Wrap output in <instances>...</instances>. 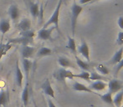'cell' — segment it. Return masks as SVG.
Masks as SVG:
<instances>
[{
    "label": "cell",
    "mask_w": 123,
    "mask_h": 107,
    "mask_svg": "<svg viewBox=\"0 0 123 107\" xmlns=\"http://www.w3.org/2000/svg\"><path fill=\"white\" fill-rule=\"evenodd\" d=\"M33 63L29 60V59H23V67L24 70H25L26 77H27V80H29V72L30 70L32 68Z\"/></svg>",
    "instance_id": "cell-26"
},
{
    "label": "cell",
    "mask_w": 123,
    "mask_h": 107,
    "mask_svg": "<svg viewBox=\"0 0 123 107\" xmlns=\"http://www.w3.org/2000/svg\"><path fill=\"white\" fill-rule=\"evenodd\" d=\"M21 99H22V102L25 107L28 106L29 104V82L27 81V83L25 84V86L24 87V89L22 91V95H21Z\"/></svg>",
    "instance_id": "cell-16"
},
{
    "label": "cell",
    "mask_w": 123,
    "mask_h": 107,
    "mask_svg": "<svg viewBox=\"0 0 123 107\" xmlns=\"http://www.w3.org/2000/svg\"><path fill=\"white\" fill-rule=\"evenodd\" d=\"M34 107H39V106H37V104H36L35 101H34Z\"/></svg>",
    "instance_id": "cell-37"
},
{
    "label": "cell",
    "mask_w": 123,
    "mask_h": 107,
    "mask_svg": "<svg viewBox=\"0 0 123 107\" xmlns=\"http://www.w3.org/2000/svg\"><path fill=\"white\" fill-rule=\"evenodd\" d=\"M52 54V49L47 47H41L39 50L36 52V55L38 58H42V57L49 56Z\"/></svg>",
    "instance_id": "cell-24"
},
{
    "label": "cell",
    "mask_w": 123,
    "mask_h": 107,
    "mask_svg": "<svg viewBox=\"0 0 123 107\" xmlns=\"http://www.w3.org/2000/svg\"><path fill=\"white\" fill-rule=\"evenodd\" d=\"M97 95L101 99V101H103V102L106 103L107 105H111V106H113V98H112V95L111 94L110 92H107L103 95L97 94Z\"/></svg>",
    "instance_id": "cell-25"
},
{
    "label": "cell",
    "mask_w": 123,
    "mask_h": 107,
    "mask_svg": "<svg viewBox=\"0 0 123 107\" xmlns=\"http://www.w3.org/2000/svg\"><path fill=\"white\" fill-rule=\"evenodd\" d=\"M77 51L86 59V61L87 62L91 61V60H90V48H89L88 44L86 41H82V42H81V44L78 46Z\"/></svg>",
    "instance_id": "cell-6"
},
{
    "label": "cell",
    "mask_w": 123,
    "mask_h": 107,
    "mask_svg": "<svg viewBox=\"0 0 123 107\" xmlns=\"http://www.w3.org/2000/svg\"><path fill=\"white\" fill-rule=\"evenodd\" d=\"M8 13L13 22L17 21L20 17V9L17 4H12L8 9Z\"/></svg>",
    "instance_id": "cell-8"
},
{
    "label": "cell",
    "mask_w": 123,
    "mask_h": 107,
    "mask_svg": "<svg viewBox=\"0 0 123 107\" xmlns=\"http://www.w3.org/2000/svg\"><path fill=\"white\" fill-rule=\"evenodd\" d=\"M58 64L60 65V66H61V68H70V67H74L71 61L70 60V59H68L67 57L65 56H60L58 58Z\"/></svg>",
    "instance_id": "cell-17"
},
{
    "label": "cell",
    "mask_w": 123,
    "mask_h": 107,
    "mask_svg": "<svg viewBox=\"0 0 123 107\" xmlns=\"http://www.w3.org/2000/svg\"><path fill=\"white\" fill-rule=\"evenodd\" d=\"M91 2H93V0H80V4H86V3H91Z\"/></svg>",
    "instance_id": "cell-36"
},
{
    "label": "cell",
    "mask_w": 123,
    "mask_h": 107,
    "mask_svg": "<svg viewBox=\"0 0 123 107\" xmlns=\"http://www.w3.org/2000/svg\"><path fill=\"white\" fill-rule=\"evenodd\" d=\"M93 1H98V0H93Z\"/></svg>",
    "instance_id": "cell-39"
},
{
    "label": "cell",
    "mask_w": 123,
    "mask_h": 107,
    "mask_svg": "<svg viewBox=\"0 0 123 107\" xmlns=\"http://www.w3.org/2000/svg\"><path fill=\"white\" fill-rule=\"evenodd\" d=\"M123 101V89L116 93L113 98V106L115 107H121Z\"/></svg>",
    "instance_id": "cell-21"
},
{
    "label": "cell",
    "mask_w": 123,
    "mask_h": 107,
    "mask_svg": "<svg viewBox=\"0 0 123 107\" xmlns=\"http://www.w3.org/2000/svg\"><path fill=\"white\" fill-rule=\"evenodd\" d=\"M107 87V84L101 80H96L90 84L89 88L93 91H101Z\"/></svg>",
    "instance_id": "cell-13"
},
{
    "label": "cell",
    "mask_w": 123,
    "mask_h": 107,
    "mask_svg": "<svg viewBox=\"0 0 123 107\" xmlns=\"http://www.w3.org/2000/svg\"><path fill=\"white\" fill-rule=\"evenodd\" d=\"M74 56H75L76 64H77L78 67H80V68L82 70H84V71H89V70H90V67H91L89 62L84 61V60L80 59L79 57L77 56V55H74Z\"/></svg>",
    "instance_id": "cell-23"
},
{
    "label": "cell",
    "mask_w": 123,
    "mask_h": 107,
    "mask_svg": "<svg viewBox=\"0 0 123 107\" xmlns=\"http://www.w3.org/2000/svg\"><path fill=\"white\" fill-rule=\"evenodd\" d=\"M66 48L72 54H74V55H76V53H77V47H76L75 41H74V39L73 37L68 36V43H67Z\"/></svg>",
    "instance_id": "cell-22"
},
{
    "label": "cell",
    "mask_w": 123,
    "mask_h": 107,
    "mask_svg": "<svg viewBox=\"0 0 123 107\" xmlns=\"http://www.w3.org/2000/svg\"><path fill=\"white\" fill-rule=\"evenodd\" d=\"M31 25H32L31 20L29 18H25L18 22L17 28L19 31H27L31 29Z\"/></svg>",
    "instance_id": "cell-14"
},
{
    "label": "cell",
    "mask_w": 123,
    "mask_h": 107,
    "mask_svg": "<svg viewBox=\"0 0 123 107\" xmlns=\"http://www.w3.org/2000/svg\"><path fill=\"white\" fill-rule=\"evenodd\" d=\"M117 24H118V26L120 27L121 29H123V16H120L117 20Z\"/></svg>",
    "instance_id": "cell-34"
},
{
    "label": "cell",
    "mask_w": 123,
    "mask_h": 107,
    "mask_svg": "<svg viewBox=\"0 0 123 107\" xmlns=\"http://www.w3.org/2000/svg\"><path fill=\"white\" fill-rule=\"evenodd\" d=\"M117 44L119 46L123 45V31H120L118 32L117 34Z\"/></svg>",
    "instance_id": "cell-32"
},
{
    "label": "cell",
    "mask_w": 123,
    "mask_h": 107,
    "mask_svg": "<svg viewBox=\"0 0 123 107\" xmlns=\"http://www.w3.org/2000/svg\"><path fill=\"white\" fill-rule=\"evenodd\" d=\"M19 34H20V36L27 38V39H33V38H34V32L32 29H29V30H27V31H20Z\"/></svg>",
    "instance_id": "cell-31"
},
{
    "label": "cell",
    "mask_w": 123,
    "mask_h": 107,
    "mask_svg": "<svg viewBox=\"0 0 123 107\" xmlns=\"http://www.w3.org/2000/svg\"><path fill=\"white\" fill-rule=\"evenodd\" d=\"M9 101V95L8 92L4 89L0 90V107H4L7 106Z\"/></svg>",
    "instance_id": "cell-19"
},
{
    "label": "cell",
    "mask_w": 123,
    "mask_h": 107,
    "mask_svg": "<svg viewBox=\"0 0 123 107\" xmlns=\"http://www.w3.org/2000/svg\"><path fill=\"white\" fill-rule=\"evenodd\" d=\"M122 68H123V58L122 59V60H121L118 64H117V65H116V66H115V75H117V74L121 71V70H122Z\"/></svg>",
    "instance_id": "cell-33"
},
{
    "label": "cell",
    "mask_w": 123,
    "mask_h": 107,
    "mask_svg": "<svg viewBox=\"0 0 123 107\" xmlns=\"http://www.w3.org/2000/svg\"><path fill=\"white\" fill-rule=\"evenodd\" d=\"M91 107H100V106H93V105H91Z\"/></svg>",
    "instance_id": "cell-38"
},
{
    "label": "cell",
    "mask_w": 123,
    "mask_h": 107,
    "mask_svg": "<svg viewBox=\"0 0 123 107\" xmlns=\"http://www.w3.org/2000/svg\"><path fill=\"white\" fill-rule=\"evenodd\" d=\"M72 89L75 91H84V92H87V93H91V94H95V95H97V93H96L95 91L91 90L88 86L85 85L84 84H81L80 82H74L73 85H72Z\"/></svg>",
    "instance_id": "cell-12"
},
{
    "label": "cell",
    "mask_w": 123,
    "mask_h": 107,
    "mask_svg": "<svg viewBox=\"0 0 123 107\" xmlns=\"http://www.w3.org/2000/svg\"><path fill=\"white\" fill-rule=\"evenodd\" d=\"M96 70L102 75H108L110 74V70L104 65H98L96 67Z\"/></svg>",
    "instance_id": "cell-29"
},
{
    "label": "cell",
    "mask_w": 123,
    "mask_h": 107,
    "mask_svg": "<svg viewBox=\"0 0 123 107\" xmlns=\"http://www.w3.org/2000/svg\"><path fill=\"white\" fill-rule=\"evenodd\" d=\"M90 80H108V79L105 78V75H102L96 72H91L90 73Z\"/></svg>",
    "instance_id": "cell-27"
},
{
    "label": "cell",
    "mask_w": 123,
    "mask_h": 107,
    "mask_svg": "<svg viewBox=\"0 0 123 107\" xmlns=\"http://www.w3.org/2000/svg\"><path fill=\"white\" fill-rule=\"evenodd\" d=\"M32 40L33 39H27V38L20 36V37L16 38V39H11L8 43H9V44L10 43H13V44H22V46H24V45H29L30 43H32Z\"/></svg>",
    "instance_id": "cell-18"
},
{
    "label": "cell",
    "mask_w": 123,
    "mask_h": 107,
    "mask_svg": "<svg viewBox=\"0 0 123 107\" xmlns=\"http://www.w3.org/2000/svg\"><path fill=\"white\" fill-rule=\"evenodd\" d=\"M74 75V74L73 72L70 71V70H66V69H65V68H60L54 74V77H55L57 80L65 83V80H67V79H69V80H73Z\"/></svg>",
    "instance_id": "cell-3"
},
{
    "label": "cell",
    "mask_w": 123,
    "mask_h": 107,
    "mask_svg": "<svg viewBox=\"0 0 123 107\" xmlns=\"http://www.w3.org/2000/svg\"><path fill=\"white\" fill-rule=\"evenodd\" d=\"M83 10V7H81L80 4H78L75 1L73 2V4L71 6V20H70V23H71V33L72 36L74 35V33H75V28L77 25V21L78 18H79L80 14L81 13Z\"/></svg>",
    "instance_id": "cell-2"
},
{
    "label": "cell",
    "mask_w": 123,
    "mask_h": 107,
    "mask_svg": "<svg viewBox=\"0 0 123 107\" xmlns=\"http://www.w3.org/2000/svg\"><path fill=\"white\" fill-rule=\"evenodd\" d=\"M11 28V24H10V21L8 19H2L0 21V32L2 33L3 35H4L7 32H8Z\"/></svg>",
    "instance_id": "cell-20"
},
{
    "label": "cell",
    "mask_w": 123,
    "mask_h": 107,
    "mask_svg": "<svg viewBox=\"0 0 123 107\" xmlns=\"http://www.w3.org/2000/svg\"><path fill=\"white\" fill-rule=\"evenodd\" d=\"M55 27L51 28H42L41 29H39L37 33V37L39 39L41 40H50L52 39L51 34L52 32L55 30Z\"/></svg>",
    "instance_id": "cell-5"
},
{
    "label": "cell",
    "mask_w": 123,
    "mask_h": 107,
    "mask_svg": "<svg viewBox=\"0 0 123 107\" xmlns=\"http://www.w3.org/2000/svg\"><path fill=\"white\" fill-rule=\"evenodd\" d=\"M10 47H11V45H10L9 43L6 44H3V42L0 43V60L2 59V58H3L5 54H6V52L10 49Z\"/></svg>",
    "instance_id": "cell-28"
},
{
    "label": "cell",
    "mask_w": 123,
    "mask_h": 107,
    "mask_svg": "<svg viewBox=\"0 0 123 107\" xmlns=\"http://www.w3.org/2000/svg\"><path fill=\"white\" fill-rule=\"evenodd\" d=\"M36 53V49L30 45H24L21 49V54L23 59H30Z\"/></svg>",
    "instance_id": "cell-9"
},
{
    "label": "cell",
    "mask_w": 123,
    "mask_h": 107,
    "mask_svg": "<svg viewBox=\"0 0 123 107\" xmlns=\"http://www.w3.org/2000/svg\"><path fill=\"white\" fill-rule=\"evenodd\" d=\"M62 3H63V0H59L58 4H57L55 11L53 12V13H52V15L50 16V18L44 24L43 28H49L50 25H54V27L57 29V31H58L59 33H60V29H59V18H60V8H61Z\"/></svg>",
    "instance_id": "cell-1"
},
{
    "label": "cell",
    "mask_w": 123,
    "mask_h": 107,
    "mask_svg": "<svg viewBox=\"0 0 123 107\" xmlns=\"http://www.w3.org/2000/svg\"><path fill=\"white\" fill-rule=\"evenodd\" d=\"M74 78H80V79H82V80H85L86 81H89L90 80V73H89V71H84V70H82L80 74L74 75Z\"/></svg>",
    "instance_id": "cell-30"
},
{
    "label": "cell",
    "mask_w": 123,
    "mask_h": 107,
    "mask_svg": "<svg viewBox=\"0 0 123 107\" xmlns=\"http://www.w3.org/2000/svg\"><path fill=\"white\" fill-rule=\"evenodd\" d=\"M122 58H123V47H121L118 50L116 51V53L114 54L112 58L111 59L110 61H109V64L116 65L117 64H118L119 62L122 60Z\"/></svg>",
    "instance_id": "cell-15"
},
{
    "label": "cell",
    "mask_w": 123,
    "mask_h": 107,
    "mask_svg": "<svg viewBox=\"0 0 123 107\" xmlns=\"http://www.w3.org/2000/svg\"><path fill=\"white\" fill-rule=\"evenodd\" d=\"M107 87H108L109 92L111 94H116L123 89V83L118 79H112V80H109Z\"/></svg>",
    "instance_id": "cell-4"
},
{
    "label": "cell",
    "mask_w": 123,
    "mask_h": 107,
    "mask_svg": "<svg viewBox=\"0 0 123 107\" xmlns=\"http://www.w3.org/2000/svg\"><path fill=\"white\" fill-rule=\"evenodd\" d=\"M29 13H30L32 18H34V19H36L39 15V2H36V3H34V2H29Z\"/></svg>",
    "instance_id": "cell-11"
},
{
    "label": "cell",
    "mask_w": 123,
    "mask_h": 107,
    "mask_svg": "<svg viewBox=\"0 0 123 107\" xmlns=\"http://www.w3.org/2000/svg\"><path fill=\"white\" fill-rule=\"evenodd\" d=\"M48 107H57L51 100H48Z\"/></svg>",
    "instance_id": "cell-35"
},
{
    "label": "cell",
    "mask_w": 123,
    "mask_h": 107,
    "mask_svg": "<svg viewBox=\"0 0 123 107\" xmlns=\"http://www.w3.org/2000/svg\"><path fill=\"white\" fill-rule=\"evenodd\" d=\"M15 82L16 84L18 87L21 88L23 85V80H24V74L22 72L21 69L19 68V65H18V62H16V66H15Z\"/></svg>",
    "instance_id": "cell-10"
},
{
    "label": "cell",
    "mask_w": 123,
    "mask_h": 107,
    "mask_svg": "<svg viewBox=\"0 0 123 107\" xmlns=\"http://www.w3.org/2000/svg\"><path fill=\"white\" fill-rule=\"evenodd\" d=\"M41 89H42L43 92H44V95H46L49 96L51 98H55V90L53 89L52 88V85H51V83L49 79H46L43 82V84H41Z\"/></svg>",
    "instance_id": "cell-7"
}]
</instances>
